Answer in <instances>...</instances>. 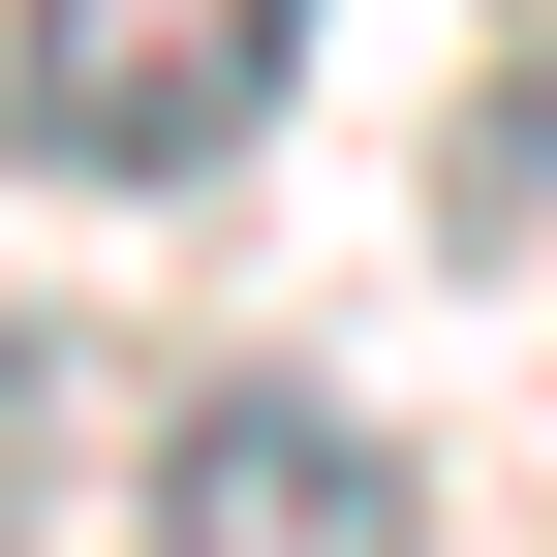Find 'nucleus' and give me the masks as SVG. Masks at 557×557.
<instances>
[{"label": "nucleus", "mask_w": 557, "mask_h": 557, "mask_svg": "<svg viewBox=\"0 0 557 557\" xmlns=\"http://www.w3.org/2000/svg\"><path fill=\"white\" fill-rule=\"evenodd\" d=\"M278 94H310V0H0V156L94 218L278 156Z\"/></svg>", "instance_id": "nucleus-1"}, {"label": "nucleus", "mask_w": 557, "mask_h": 557, "mask_svg": "<svg viewBox=\"0 0 557 557\" xmlns=\"http://www.w3.org/2000/svg\"><path fill=\"white\" fill-rule=\"evenodd\" d=\"M124 557H403V434L341 372H186L124 465Z\"/></svg>", "instance_id": "nucleus-2"}]
</instances>
